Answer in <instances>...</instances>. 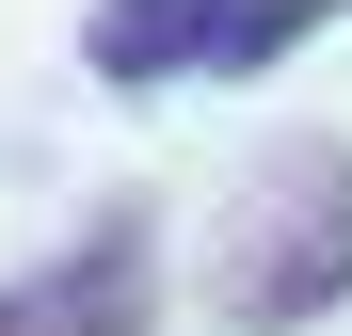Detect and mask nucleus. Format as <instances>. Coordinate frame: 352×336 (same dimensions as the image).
I'll return each instance as SVG.
<instances>
[{
	"label": "nucleus",
	"instance_id": "1",
	"mask_svg": "<svg viewBox=\"0 0 352 336\" xmlns=\"http://www.w3.org/2000/svg\"><path fill=\"white\" fill-rule=\"evenodd\" d=\"M208 304L241 336H305V320L352 304V160L336 144H272L256 160V192L208 240Z\"/></svg>",
	"mask_w": 352,
	"mask_h": 336
},
{
	"label": "nucleus",
	"instance_id": "2",
	"mask_svg": "<svg viewBox=\"0 0 352 336\" xmlns=\"http://www.w3.org/2000/svg\"><path fill=\"white\" fill-rule=\"evenodd\" d=\"M0 336H160V240H144V208H112L96 240L0 272Z\"/></svg>",
	"mask_w": 352,
	"mask_h": 336
},
{
	"label": "nucleus",
	"instance_id": "3",
	"mask_svg": "<svg viewBox=\"0 0 352 336\" xmlns=\"http://www.w3.org/2000/svg\"><path fill=\"white\" fill-rule=\"evenodd\" d=\"M224 32H241V0H96L80 65L112 96H160V80H224Z\"/></svg>",
	"mask_w": 352,
	"mask_h": 336
},
{
	"label": "nucleus",
	"instance_id": "4",
	"mask_svg": "<svg viewBox=\"0 0 352 336\" xmlns=\"http://www.w3.org/2000/svg\"><path fill=\"white\" fill-rule=\"evenodd\" d=\"M336 16V0H241V32H224V80H256V65H288V48H305Z\"/></svg>",
	"mask_w": 352,
	"mask_h": 336
}]
</instances>
